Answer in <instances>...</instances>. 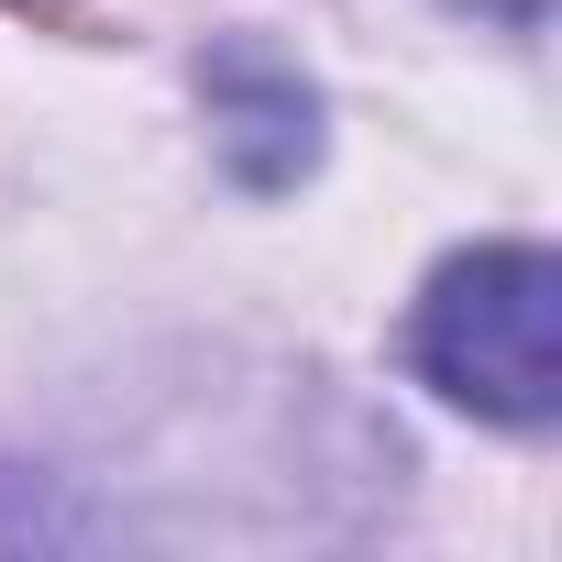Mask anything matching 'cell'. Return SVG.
<instances>
[{
  "label": "cell",
  "instance_id": "cell-1",
  "mask_svg": "<svg viewBox=\"0 0 562 562\" xmlns=\"http://www.w3.org/2000/svg\"><path fill=\"white\" fill-rule=\"evenodd\" d=\"M408 364L496 430H551V408H562V265L540 243L441 254L408 310Z\"/></svg>",
  "mask_w": 562,
  "mask_h": 562
},
{
  "label": "cell",
  "instance_id": "cell-2",
  "mask_svg": "<svg viewBox=\"0 0 562 562\" xmlns=\"http://www.w3.org/2000/svg\"><path fill=\"white\" fill-rule=\"evenodd\" d=\"M199 89H210V144H221L232 188L288 199V188L321 166V89L276 56V45H254V34L210 45V56H199Z\"/></svg>",
  "mask_w": 562,
  "mask_h": 562
},
{
  "label": "cell",
  "instance_id": "cell-3",
  "mask_svg": "<svg viewBox=\"0 0 562 562\" xmlns=\"http://www.w3.org/2000/svg\"><path fill=\"white\" fill-rule=\"evenodd\" d=\"M452 12H485V23H507V34H540L551 0H452Z\"/></svg>",
  "mask_w": 562,
  "mask_h": 562
}]
</instances>
